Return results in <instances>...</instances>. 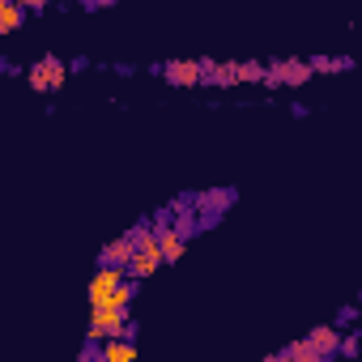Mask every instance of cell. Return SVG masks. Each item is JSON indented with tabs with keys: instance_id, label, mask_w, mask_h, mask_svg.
Wrapping results in <instances>:
<instances>
[{
	"instance_id": "6da1fadb",
	"label": "cell",
	"mask_w": 362,
	"mask_h": 362,
	"mask_svg": "<svg viewBox=\"0 0 362 362\" xmlns=\"http://www.w3.org/2000/svg\"><path fill=\"white\" fill-rule=\"evenodd\" d=\"M64 77H69V64H64L60 56H43V60H35V64L26 69V81H30L35 94H52V90H60Z\"/></svg>"
},
{
	"instance_id": "2e32d148",
	"label": "cell",
	"mask_w": 362,
	"mask_h": 362,
	"mask_svg": "<svg viewBox=\"0 0 362 362\" xmlns=\"http://www.w3.org/2000/svg\"><path fill=\"white\" fill-rule=\"evenodd\" d=\"M358 307H362V294H358Z\"/></svg>"
},
{
	"instance_id": "7a4b0ae2",
	"label": "cell",
	"mask_w": 362,
	"mask_h": 362,
	"mask_svg": "<svg viewBox=\"0 0 362 362\" xmlns=\"http://www.w3.org/2000/svg\"><path fill=\"white\" fill-rule=\"evenodd\" d=\"M162 77L179 90H197L205 81V69H201V60H170V64H162Z\"/></svg>"
},
{
	"instance_id": "8992f818",
	"label": "cell",
	"mask_w": 362,
	"mask_h": 362,
	"mask_svg": "<svg viewBox=\"0 0 362 362\" xmlns=\"http://www.w3.org/2000/svg\"><path fill=\"white\" fill-rule=\"evenodd\" d=\"M136 358V337H107L103 341V362H132Z\"/></svg>"
},
{
	"instance_id": "5bb4252c",
	"label": "cell",
	"mask_w": 362,
	"mask_h": 362,
	"mask_svg": "<svg viewBox=\"0 0 362 362\" xmlns=\"http://www.w3.org/2000/svg\"><path fill=\"white\" fill-rule=\"evenodd\" d=\"M341 354H345V358H358V332H354V337H345V341H341Z\"/></svg>"
},
{
	"instance_id": "9c48e42d",
	"label": "cell",
	"mask_w": 362,
	"mask_h": 362,
	"mask_svg": "<svg viewBox=\"0 0 362 362\" xmlns=\"http://www.w3.org/2000/svg\"><path fill=\"white\" fill-rule=\"evenodd\" d=\"M158 243H162V256H166V264H175L179 256H184V235H179L175 226H166V230H158Z\"/></svg>"
},
{
	"instance_id": "30bf717a",
	"label": "cell",
	"mask_w": 362,
	"mask_h": 362,
	"mask_svg": "<svg viewBox=\"0 0 362 362\" xmlns=\"http://www.w3.org/2000/svg\"><path fill=\"white\" fill-rule=\"evenodd\" d=\"M281 358H294V362H324V354L311 345V341H294L290 349H281L277 358H269V362H281Z\"/></svg>"
},
{
	"instance_id": "3957f363",
	"label": "cell",
	"mask_w": 362,
	"mask_h": 362,
	"mask_svg": "<svg viewBox=\"0 0 362 362\" xmlns=\"http://www.w3.org/2000/svg\"><path fill=\"white\" fill-rule=\"evenodd\" d=\"M162 264H166V256H162V243H145V247H136V256H132V264H128V277L145 281V277H153Z\"/></svg>"
},
{
	"instance_id": "9a60e30c",
	"label": "cell",
	"mask_w": 362,
	"mask_h": 362,
	"mask_svg": "<svg viewBox=\"0 0 362 362\" xmlns=\"http://www.w3.org/2000/svg\"><path fill=\"white\" fill-rule=\"evenodd\" d=\"M22 5H26V9H35V13H39V9H43V5H47V0H22Z\"/></svg>"
},
{
	"instance_id": "5b68a950",
	"label": "cell",
	"mask_w": 362,
	"mask_h": 362,
	"mask_svg": "<svg viewBox=\"0 0 362 362\" xmlns=\"http://www.w3.org/2000/svg\"><path fill=\"white\" fill-rule=\"evenodd\" d=\"M132 256H136V239H132V235H124V239L107 243L98 260H103V264H119V269H128V264H132Z\"/></svg>"
},
{
	"instance_id": "52a82bcc",
	"label": "cell",
	"mask_w": 362,
	"mask_h": 362,
	"mask_svg": "<svg viewBox=\"0 0 362 362\" xmlns=\"http://www.w3.org/2000/svg\"><path fill=\"white\" fill-rule=\"evenodd\" d=\"M22 13H30L22 0H0V35H13L22 26Z\"/></svg>"
},
{
	"instance_id": "4fadbf2b",
	"label": "cell",
	"mask_w": 362,
	"mask_h": 362,
	"mask_svg": "<svg viewBox=\"0 0 362 362\" xmlns=\"http://www.w3.org/2000/svg\"><path fill=\"white\" fill-rule=\"evenodd\" d=\"M209 81H214V86H222V90H226V86H235V81H239V69H235V64H218V69H214V77H209Z\"/></svg>"
},
{
	"instance_id": "ba28073f",
	"label": "cell",
	"mask_w": 362,
	"mask_h": 362,
	"mask_svg": "<svg viewBox=\"0 0 362 362\" xmlns=\"http://www.w3.org/2000/svg\"><path fill=\"white\" fill-rule=\"evenodd\" d=\"M307 341H311L324 358L341 354V332H337V328H311V332H307Z\"/></svg>"
},
{
	"instance_id": "7c38bea8",
	"label": "cell",
	"mask_w": 362,
	"mask_h": 362,
	"mask_svg": "<svg viewBox=\"0 0 362 362\" xmlns=\"http://www.w3.org/2000/svg\"><path fill=\"white\" fill-rule=\"evenodd\" d=\"M235 69H239V81H264V73H269L260 60H247V64H235Z\"/></svg>"
},
{
	"instance_id": "277c9868",
	"label": "cell",
	"mask_w": 362,
	"mask_h": 362,
	"mask_svg": "<svg viewBox=\"0 0 362 362\" xmlns=\"http://www.w3.org/2000/svg\"><path fill=\"white\" fill-rule=\"evenodd\" d=\"M124 277H128V269H119V264H103V269L94 273V281H90V303H107V298L119 290Z\"/></svg>"
},
{
	"instance_id": "8fae6325",
	"label": "cell",
	"mask_w": 362,
	"mask_h": 362,
	"mask_svg": "<svg viewBox=\"0 0 362 362\" xmlns=\"http://www.w3.org/2000/svg\"><path fill=\"white\" fill-rule=\"evenodd\" d=\"M311 69L315 73H341V69H349V60L341 56V60H332V56H311Z\"/></svg>"
}]
</instances>
